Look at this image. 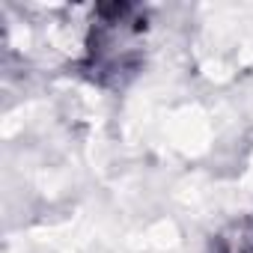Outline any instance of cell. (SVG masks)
Returning <instances> with one entry per match:
<instances>
[{
	"mask_svg": "<svg viewBox=\"0 0 253 253\" xmlns=\"http://www.w3.org/2000/svg\"><path fill=\"white\" fill-rule=\"evenodd\" d=\"M217 253H253V220L235 223L229 232L220 235Z\"/></svg>",
	"mask_w": 253,
	"mask_h": 253,
	"instance_id": "6da1fadb",
	"label": "cell"
}]
</instances>
